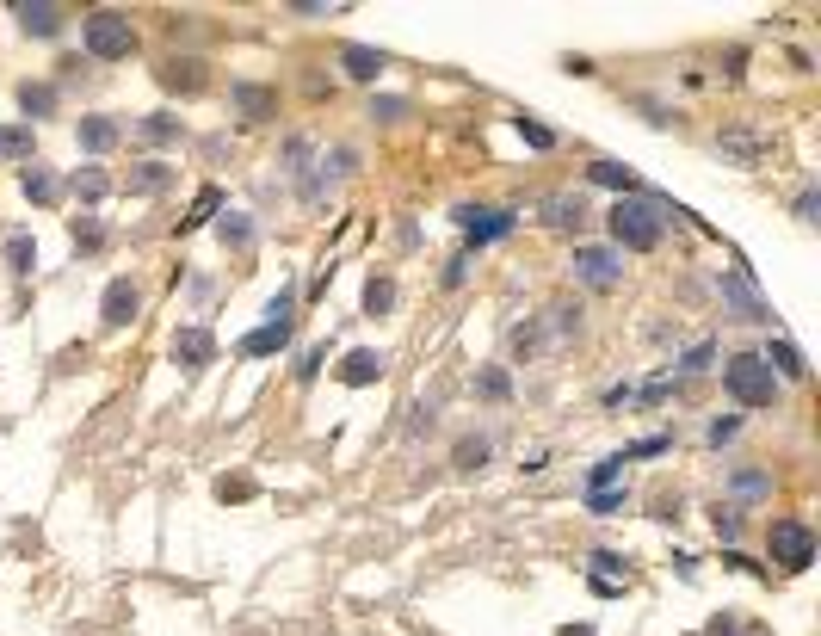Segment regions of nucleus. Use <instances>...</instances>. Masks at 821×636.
Here are the masks:
<instances>
[{
	"instance_id": "38",
	"label": "nucleus",
	"mask_w": 821,
	"mask_h": 636,
	"mask_svg": "<svg viewBox=\"0 0 821 636\" xmlns=\"http://www.w3.org/2000/svg\"><path fill=\"white\" fill-rule=\"evenodd\" d=\"M710 525H717V538H723V544H735V538H741V507H735V501L717 507V513H710Z\"/></svg>"
},
{
	"instance_id": "45",
	"label": "nucleus",
	"mask_w": 821,
	"mask_h": 636,
	"mask_svg": "<svg viewBox=\"0 0 821 636\" xmlns=\"http://www.w3.org/2000/svg\"><path fill=\"white\" fill-rule=\"evenodd\" d=\"M31 149V130H0V155H25Z\"/></svg>"
},
{
	"instance_id": "33",
	"label": "nucleus",
	"mask_w": 821,
	"mask_h": 636,
	"mask_svg": "<svg viewBox=\"0 0 821 636\" xmlns=\"http://www.w3.org/2000/svg\"><path fill=\"white\" fill-rule=\"evenodd\" d=\"M618 476H624V457L612 451V457H599V464L587 470V494H599V488H618Z\"/></svg>"
},
{
	"instance_id": "16",
	"label": "nucleus",
	"mask_w": 821,
	"mask_h": 636,
	"mask_svg": "<svg viewBox=\"0 0 821 636\" xmlns=\"http://www.w3.org/2000/svg\"><path fill=\"white\" fill-rule=\"evenodd\" d=\"M340 68H346L352 81H377L389 62H383V50H371V44H346V50H340Z\"/></svg>"
},
{
	"instance_id": "13",
	"label": "nucleus",
	"mask_w": 821,
	"mask_h": 636,
	"mask_svg": "<svg viewBox=\"0 0 821 636\" xmlns=\"http://www.w3.org/2000/svg\"><path fill=\"white\" fill-rule=\"evenodd\" d=\"M210 75H204V62L198 56H167L161 62V87H173V93H198Z\"/></svg>"
},
{
	"instance_id": "1",
	"label": "nucleus",
	"mask_w": 821,
	"mask_h": 636,
	"mask_svg": "<svg viewBox=\"0 0 821 636\" xmlns=\"http://www.w3.org/2000/svg\"><path fill=\"white\" fill-rule=\"evenodd\" d=\"M667 210H673V217H686V210H680V204H667L661 192H630V198H618L612 210H605L612 247H618V254H649V247H661V223H667Z\"/></svg>"
},
{
	"instance_id": "18",
	"label": "nucleus",
	"mask_w": 821,
	"mask_h": 636,
	"mask_svg": "<svg viewBox=\"0 0 821 636\" xmlns=\"http://www.w3.org/2000/svg\"><path fill=\"white\" fill-rule=\"evenodd\" d=\"M284 346H291V328H254V334H247L235 352H241V359H272V352H284Z\"/></svg>"
},
{
	"instance_id": "43",
	"label": "nucleus",
	"mask_w": 821,
	"mask_h": 636,
	"mask_svg": "<svg viewBox=\"0 0 821 636\" xmlns=\"http://www.w3.org/2000/svg\"><path fill=\"white\" fill-rule=\"evenodd\" d=\"M99 241H105V229H99L93 217H87V223L75 217V247H81V254H93V247H99Z\"/></svg>"
},
{
	"instance_id": "23",
	"label": "nucleus",
	"mask_w": 821,
	"mask_h": 636,
	"mask_svg": "<svg viewBox=\"0 0 821 636\" xmlns=\"http://www.w3.org/2000/svg\"><path fill=\"white\" fill-rule=\"evenodd\" d=\"M544 223H550V229H581V223H587V204L568 198V192H556V198L544 204Z\"/></svg>"
},
{
	"instance_id": "7",
	"label": "nucleus",
	"mask_w": 821,
	"mask_h": 636,
	"mask_svg": "<svg viewBox=\"0 0 821 636\" xmlns=\"http://www.w3.org/2000/svg\"><path fill=\"white\" fill-rule=\"evenodd\" d=\"M575 278L587 291H612L624 278V254H618V247H593L587 241V247H575Z\"/></svg>"
},
{
	"instance_id": "20",
	"label": "nucleus",
	"mask_w": 821,
	"mask_h": 636,
	"mask_svg": "<svg viewBox=\"0 0 821 636\" xmlns=\"http://www.w3.org/2000/svg\"><path fill=\"white\" fill-rule=\"evenodd\" d=\"M19 192H25L31 204H56V198H62V180H56L50 167H25V173H19Z\"/></svg>"
},
{
	"instance_id": "31",
	"label": "nucleus",
	"mask_w": 821,
	"mask_h": 636,
	"mask_svg": "<svg viewBox=\"0 0 821 636\" xmlns=\"http://www.w3.org/2000/svg\"><path fill=\"white\" fill-rule=\"evenodd\" d=\"M476 396H482V402H507V396H513V377H507L501 365H488V371L476 377Z\"/></svg>"
},
{
	"instance_id": "8",
	"label": "nucleus",
	"mask_w": 821,
	"mask_h": 636,
	"mask_svg": "<svg viewBox=\"0 0 821 636\" xmlns=\"http://www.w3.org/2000/svg\"><path fill=\"white\" fill-rule=\"evenodd\" d=\"M210 359H217V334H210L204 322H192V328L173 334V365H180V371H204Z\"/></svg>"
},
{
	"instance_id": "9",
	"label": "nucleus",
	"mask_w": 821,
	"mask_h": 636,
	"mask_svg": "<svg viewBox=\"0 0 821 636\" xmlns=\"http://www.w3.org/2000/svg\"><path fill=\"white\" fill-rule=\"evenodd\" d=\"M136 309H142V291L130 285V278H112L99 297V315H105V328H130L136 322Z\"/></svg>"
},
{
	"instance_id": "10",
	"label": "nucleus",
	"mask_w": 821,
	"mask_h": 636,
	"mask_svg": "<svg viewBox=\"0 0 821 636\" xmlns=\"http://www.w3.org/2000/svg\"><path fill=\"white\" fill-rule=\"evenodd\" d=\"M13 19L31 31V38H62V25H68V13L56 7V0H19Z\"/></svg>"
},
{
	"instance_id": "15",
	"label": "nucleus",
	"mask_w": 821,
	"mask_h": 636,
	"mask_svg": "<svg viewBox=\"0 0 821 636\" xmlns=\"http://www.w3.org/2000/svg\"><path fill=\"white\" fill-rule=\"evenodd\" d=\"M587 186H605V192H618V198L642 192V186H636V173H630L624 161H593V167H587Z\"/></svg>"
},
{
	"instance_id": "30",
	"label": "nucleus",
	"mask_w": 821,
	"mask_h": 636,
	"mask_svg": "<svg viewBox=\"0 0 821 636\" xmlns=\"http://www.w3.org/2000/svg\"><path fill=\"white\" fill-rule=\"evenodd\" d=\"M266 322L272 328H291L297 322V285H278V297L266 303Z\"/></svg>"
},
{
	"instance_id": "42",
	"label": "nucleus",
	"mask_w": 821,
	"mask_h": 636,
	"mask_svg": "<svg viewBox=\"0 0 821 636\" xmlns=\"http://www.w3.org/2000/svg\"><path fill=\"white\" fill-rule=\"evenodd\" d=\"M321 365H328V346H303V352H297V377H303V383H309Z\"/></svg>"
},
{
	"instance_id": "26",
	"label": "nucleus",
	"mask_w": 821,
	"mask_h": 636,
	"mask_svg": "<svg viewBox=\"0 0 821 636\" xmlns=\"http://www.w3.org/2000/svg\"><path fill=\"white\" fill-rule=\"evenodd\" d=\"M68 192H75L81 204H99L105 192H112V180H105V167H75V180H68Z\"/></svg>"
},
{
	"instance_id": "12",
	"label": "nucleus",
	"mask_w": 821,
	"mask_h": 636,
	"mask_svg": "<svg viewBox=\"0 0 821 636\" xmlns=\"http://www.w3.org/2000/svg\"><path fill=\"white\" fill-rule=\"evenodd\" d=\"M760 359H766V371H772L778 383H803V377H809V365H803V346H797V340H772V346L760 352Z\"/></svg>"
},
{
	"instance_id": "11",
	"label": "nucleus",
	"mask_w": 821,
	"mask_h": 636,
	"mask_svg": "<svg viewBox=\"0 0 821 636\" xmlns=\"http://www.w3.org/2000/svg\"><path fill=\"white\" fill-rule=\"evenodd\" d=\"M383 365H389V359H383L377 346H352L346 359H340V383H352V390H365V383H377V377H383Z\"/></svg>"
},
{
	"instance_id": "25",
	"label": "nucleus",
	"mask_w": 821,
	"mask_h": 636,
	"mask_svg": "<svg viewBox=\"0 0 821 636\" xmlns=\"http://www.w3.org/2000/svg\"><path fill=\"white\" fill-rule=\"evenodd\" d=\"M488 457H494V439H488V433H470V439H457L451 464H457V470H482Z\"/></svg>"
},
{
	"instance_id": "29",
	"label": "nucleus",
	"mask_w": 821,
	"mask_h": 636,
	"mask_svg": "<svg viewBox=\"0 0 821 636\" xmlns=\"http://www.w3.org/2000/svg\"><path fill=\"white\" fill-rule=\"evenodd\" d=\"M513 130H519V136H525V143L538 149V155H550V149H556V130H544L531 112H513Z\"/></svg>"
},
{
	"instance_id": "39",
	"label": "nucleus",
	"mask_w": 821,
	"mask_h": 636,
	"mask_svg": "<svg viewBox=\"0 0 821 636\" xmlns=\"http://www.w3.org/2000/svg\"><path fill=\"white\" fill-rule=\"evenodd\" d=\"M618 507H624V488H599V494H587V513H599V519H605V513H618Z\"/></svg>"
},
{
	"instance_id": "47",
	"label": "nucleus",
	"mask_w": 821,
	"mask_h": 636,
	"mask_svg": "<svg viewBox=\"0 0 821 636\" xmlns=\"http://www.w3.org/2000/svg\"><path fill=\"white\" fill-rule=\"evenodd\" d=\"M815 210H821V198H815V186H803V192H797V217L815 223Z\"/></svg>"
},
{
	"instance_id": "2",
	"label": "nucleus",
	"mask_w": 821,
	"mask_h": 636,
	"mask_svg": "<svg viewBox=\"0 0 821 636\" xmlns=\"http://www.w3.org/2000/svg\"><path fill=\"white\" fill-rule=\"evenodd\" d=\"M81 50L93 62H130L136 56V25L124 13H112V7H99V13L81 19Z\"/></svg>"
},
{
	"instance_id": "21",
	"label": "nucleus",
	"mask_w": 821,
	"mask_h": 636,
	"mask_svg": "<svg viewBox=\"0 0 821 636\" xmlns=\"http://www.w3.org/2000/svg\"><path fill=\"white\" fill-rule=\"evenodd\" d=\"M167 186H173V167H167V161H142V167L130 173V192H136V198H155V192H167Z\"/></svg>"
},
{
	"instance_id": "27",
	"label": "nucleus",
	"mask_w": 821,
	"mask_h": 636,
	"mask_svg": "<svg viewBox=\"0 0 821 636\" xmlns=\"http://www.w3.org/2000/svg\"><path fill=\"white\" fill-rule=\"evenodd\" d=\"M729 488H735V501H760V494H772V476L754 470V464H741V470L729 476Z\"/></svg>"
},
{
	"instance_id": "35",
	"label": "nucleus",
	"mask_w": 821,
	"mask_h": 636,
	"mask_svg": "<svg viewBox=\"0 0 821 636\" xmlns=\"http://www.w3.org/2000/svg\"><path fill=\"white\" fill-rule=\"evenodd\" d=\"M7 260H13V272L25 278L31 266H38V241H31V235H7Z\"/></svg>"
},
{
	"instance_id": "37",
	"label": "nucleus",
	"mask_w": 821,
	"mask_h": 636,
	"mask_svg": "<svg viewBox=\"0 0 821 636\" xmlns=\"http://www.w3.org/2000/svg\"><path fill=\"white\" fill-rule=\"evenodd\" d=\"M408 112H414V105H408V99H396V93L371 99V118H377V124H396V118H408Z\"/></svg>"
},
{
	"instance_id": "6",
	"label": "nucleus",
	"mask_w": 821,
	"mask_h": 636,
	"mask_svg": "<svg viewBox=\"0 0 821 636\" xmlns=\"http://www.w3.org/2000/svg\"><path fill=\"white\" fill-rule=\"evenodd\" d=\"M451 217H457V229H463V235H470V247L507 241V235L519 229V217H513V210H501V204H457Z\"/></svg>"
},
{
	"instance_id": "48",
	"label": "nucleus",
	"mask_w": 821,
	"mask_h": 636,
	"mask_svg": "<svg viewBox=\"0 0 821 636\" xmlns=\"http://www.w3.org/2000/svg\"><path fill=\"white\" fill-rule=\"evenodd\" d=\"M463 278H470V260H463V254H457V260L445 266V291H457V285H463Z\"/></svg>"
},
{
	"instance_id": "49",
	"label": "nucleus",
	"mask_w": 821,
	"mask_h": 636,
	"mask_svg": "<svg viewBox=\"0 0 821 636\" xmlns=\"http://www.w3.org/2000/svg\"><path fill=\"white\" fill-rule=\"evenodd\" d=\"M562 636H593V630H587V624H568V630H562Z\"/></svg>"
},
{
	"instance_id": "5",
	"label": "nucleus",
	"mask_w": 821,
	"mask_h": 636,
	"mask_svg": "<svg viewBox=\"0 0 821 636\" xmlns=\"http://www.w3.org/2000/svg\"><path fill=\"white\" fill-rule=\"evenodd\" d=\"M717 297H723V309L735 315V322H772V303L760 297V285H754V272L747 266H729L723 278H717Z\"/></svg>"
},
{
	"instance_id": "17",
	"label": "nucleus",
	"mask_w": 821,
	"mask_h": 636,
	"mask_svg": "<svg viewBox=\"0 0 821 636\" xmlns=\"http://www.w3.org/2000/svg\"><path fill=\"white\" fill-rule=\"evenodd\" d=\"M75 143H81L87 155H105V149L118 143V118H81V124H75Z\"/></svg>"
},
{
	"instance_id": "14",
	"label": "nucleus",
	"mask_w": 821,
	"mask_h": 636,
	"mask_svg": "<svg viewBox=\"0 0 821 636\" xmlns=\"http://www.w3.org/2000/svg\"><path fill=\"white\" fill-rule=\"evenodd\" d=\"M229 99L241 105V118H247V124H260V118H272V112H278V93H272V87H254V81H235V87H229Z\"/></svg>"
},
{
	"instance_id": "36",
	"label": "nucleus",
	"mask_w": 821,
	"mask_h": 636,
	"mask_svg": "<svg viewBox=\"0 0 821 636\" xmlns=\"http://www.w3.org/2000/svg\"><path fill=\"white\" fill-rule=\"evenodd\" d=\"M223 210V192H198V204H192V217H180V229H198V223H210Z\"/></svg>"
},
{
	"instance_id": "44",
	"label": "nucleus",
	"mask_w": 821,
	"mask_h": 636,
	"mask_svg": "<svg viewBox=\"0 0 821 636\" xmlns=\"http://www.w3.org/2000/svg\"><path fill=\"white\" fill-rule=\"evenodd\" d=\"M217 494H223V501H247V494H254V482H247V476H223Z\"/></svg>"
},
{
	"instance_id": "40",
	"label": "nucleus",
	"mask_w": 821,
	"mask_h": 636,
	"mask_svg": "<svg viewBox=\"0 0 821 636\" xmlns=\"http://www.w3.org/2000/svg\"><path fill=\"white\" fill-rule=\"evenodd\" d=\"M667 445H673V439H667V433H655V439H636V445H624L618 457H624V464H630V457H661Z\"/></svg>"
},
{
	"instance_id": "46",
	"label": "nucleus",
	"mask_w": 821,
	"mask_h": 636,
	"mask_svg": "<svg viewBox=\"0 0 821 636\" xmlns=\"http://www.w3.org/2000/svg\"><path fill=\"white\" fill-rule=\"evenodd\" d=\"M704 636H741V618H735V612H717V618L704 624Z\"/></svg>"
},
{
	"instance_id": "4",
	"label": "nucleus",
	"mask_w": 821,
	"mask_h": 636,
	"mask_svg": "<svg viewBox=\"0 0 821 636\" xmlns=\"http://www.w3.org/2000/svg\"><path fill=\"white\" fill-rule=\"evenodd\" d=\"M766 556L778 562L784 575H803L809 562H815V532H809L803 519H772V525H766Z\"/></svg>"
},
{
	"instance_id": "24",
	"label": "nucleus",
	"mask_w": 821,
	"mask_h": 636,
	"mask_svg": "<svg viewBox=\"0 0 821 636\" xmlns=\"http://www.w3.org/2000/svg\"><path fill=\"white\" fill-rule=\"evenodd\" d=\"M217 241L235 247V254H247V247H254V217H247V210H229V217L217 223Z\"/></svg>"
},
{
	"instance_id": "41",
	"label": "nucleus",
	"mask_w": 821,
	"mask_h": 636,
	"mask_svg": "<svg viewBox=\"0 0 821 636\" xmlns=\"http://www.w3.org/2000/svg\"><path fill=\"white\" fill-rule=\"evenodd\" d=\"M735 433H741V414H717V420H710V433H704V439H710V445H729Z\"/></svg>"
},
{
	"instance_id": "3",
	"label": "nucleus",
	"mask_w": 821,
	"mask_h": 636,
	"mask_svg": "<svg viewBox=\"0 0 821 636\" xmlns=\"http://www.w3.org/2000/svg\"><path fill=\"white\" fill-rule=\"evenodd\" d=\"M723 390L741 408H772L778 402V377L766 371L760 352H735V359H723Z\"/></svg>"
},
{
	"instance_id": "34",
	"label": "nucleus",
	"mask_w": 821,
	"mask_h": 636,
	"mask_svg": "<svg viewBox=\"0 0 821 636\" xmlns=\"http://www.w3.org/2000/svg\"><path fill=\"white\" fill-rule=\"evenodd\" d=\"M710 365H717V340H698V346L680 352V371H686V377H698V371H710Z\"/></svg>"
},
{
	"instance_id": "32",
	"label": "nucleus",
	"mask_w": 821,
	"mask_h": 636,
	"mask_svg": "<svg viewBox=\"0 0 821 636\" xmlns=\"http://www.w3.org/2000/svg\"><path fill=\"white\" fill-rule=\"evenodd\" d=\"M396 309V278H371L365 285V315H389Z\"/></svg>"
},
{
	"instance_id": "19",
	"label": "nucleus",
	"mask_w": 821,
	"mask_h": 636,
	"mask_svg": "<svg viewBox=\"0 0 821 636\" xmlns=\"http://www.w3.org/2000/svg\"><path fill=\"white\" fill-rule=\"evenodd\" d=\"M717 149H723L729 161H741V167H754V161L766 155V136H747V130H723V136H717Z\"/></svg>"
},
{
	"instance_id": "22",
	"label": "nucleus",
	"mask_w": 821,
	"mask_h": 636,
	"mask_svg": "<svg viewBox=\"0 0 821 636\" xmlns=\"http://www.w3.org/2000/svg\"><path fill=\"white\" fill-rule=\"evenodd\" d=\"M19 112L25 118H50L56 112V81H25L19 87Z\"/></svg>"
},
{
	"instance_id": "28",
	"label": "nucleus",
	"mask_w": 821,
	"mask_h": 636,
	"mask_svg": "<svg viewBox=\"0 0 821 636\" xmlns=\"http://www.w3.org/2000/svg\"><path fill=\"white\" fill-rule=\"evenodd\" d=\"M136 136H142V143H173V136H180V118H173V112H149L136 124Z\"/></svg>"
}]
</instances>
